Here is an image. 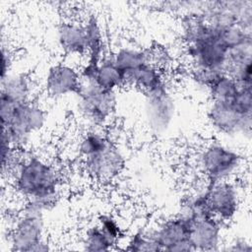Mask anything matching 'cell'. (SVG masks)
Returning <instances> with one entry per match:
<instances>
[{
    "mask_svg": "<svg viewBox=\"0 0 252 252\" xmlns=\"http://www.w3.org/2000/svg\"><path fill=\"white\" fill-rule=\"evenodd\" d=\"M9 176L14 190L25 202H32L45 212L53 208L60 198L61 173L45 158L25 151Z\"/></svg>",
    "mask_w": 252,
    "mask_h": 252,
    "instance_id": "6da1fadb",
    "label": "cell"
},
{
    "mask_svg": "<svg viewBox=\"0 0 252 252\" xmlns=\"http://www.w3.org/2000/svg\"><path fill=\"white\" fill-rule=\"evenodd\" d=\"M0 117L2 135L17 150H26L47 120L45 110L34 99L17 103L0 97Z\"/></svg>",
    "mask_w": 252,
    "mask_h": 252,
    "instance_id": "7a4b0ae2",
    "label": "cell"
},
{
    "mask_svg": "<svg viewBox=\"0 0 252 252\" xmlns=\"http://www.w3.org/2000/svg\"><path fill=\"white\" fill-rule=\"evenodd\" d=\"M45 211L32 202L24 206L8 227L11 251L43 252L50 249L46 238Z\"/></svg>",
    "mask_w": 252,
    "mask_h": 252,
    "instance_id": "3957f363",
    "label": "cell"
},
{
    "mask_svg": "<svg viewBox=\"0 0 252 252\" xmlns=\"http://www.w3.org/2000/svg\"><path fill=\"white\" fill-rule=\"evenodd\" d=\"M183 47L190 69L224 73L229 46L222 36L221 30L214 28L206 22L198 36L185 43Z\"/></svg>",
    "mask_w": 252,
    "mask_h": 252,
    "instance_id": "277c9868",
    "label": "cell"
},
{
    "mask_svg": "<svg viewBox=\"0 0 252 252\" xmlns=\"http://www.w3.org/2000/svg\"><path fill=\"white\" fill-rule=\"evenodd\" d=\"M244 162L239 151L220 141L205 144L197 155V167L205 182L234 180Z\"/></svg>",
    "mask_w": 252,
    "mask_h": 252,
    "instance_id": "5b68a950",
    "label": "cell"
},
{
    "mask_svg": "<svg viewBox=\"0 0 252 252\" xmlns=\"http://www.w3.org/2000/svg\"><path fill=\"white\" fill-rule=\"evenodd\" d=\"M76 97L77 110L89 128L102 129L115 113L116 92L104 90L92 81L82 80Z\"/></svg>",
    "mask_w": 252,
    "mask_h": 252,
    "instance_id": "8992f818",
    "label": "cell"
},
{
    "mask_svg": "<svg viewBox=\"0 0 252 252\" xmlns=\"http://www.w3.org/2000/svg\"><path fill=\"white\" fill-rule=\"evenodd\" d=\"M85 173L94 181L107 183L123 171L126 158L118 144L109 136L106 142L91 155L81 158Z\"/></svg>",
    "mask_w": 252,
    "mask_h": 252,
    "instance_id": "52a82bcc",
    "label": "cell"
},
{
    "mask_svg": "<svg viewBox=\"0 0 252 252\" xmlns=\"http://www.w3.org/2000/svg\"><path fill=\"white\" fill-rule=\"evenodd\" d=\"M208 212L226 223L234 219L241 205V190L235 180L205 182L200 188Z\"/></svg>",
    "mask_w": 252,
    "mask_h": 252,
    "instance_id": "ba28073f",
    "label": "cell"
},
{
    "mask_svg": "<svg viewBox=\"0 0 252 252\" xmlns=\"http://www.w3.org/2000/svg\"><path fill=\"white\" fill-rule=\"evenodd\" d=\"M206 116L213 130L225 137H251L252 113L244 112L233 101H209Z\"/></svg>",
    "mask_w": 252,
    "mask_h": 252,
    "instance_id": "9c48e42d",
    "label": "cell"
},
{
    "mask_svg": "<svg viewBox=\"0 0 252 252\" xmlns=\"http://www.w3.org/2000/svg\"><path fill=\"white\" fill-rule=\"evenodd\" d=\"M144 116L152 134H165L171 127L176 115V103L167 84L144 94Z\"/></svg>",
    "mask_w": 252,
    "mask_h": 252,
    "instance_id": "30bf717a",
    "label": "cell"
},
{
    "mask_svg": "<svg viewBox=\"0 0 252 252\" xmlns=\"http://www.w3.org/2000/svg\"><path fill=\"white\" fill-rule=\"evenodd\" d=\"M152 230L159 251H194L190 241L189 219L181 213L159 221Z\"/></svg>",
    "mask_w": 252,
    "mask_h": 252,
    "instance_id": "8fae6325",
    "label": "cell"
},
{
    "mask_svg": "<svg viewBox=\"0 0 252 252\" xmlns=\"http://www.w3.org/2000/svg\"><path fill=\"white\" fill-rule=\"evenodd\" d=\"M186 217L189 219L190 241L194 251H218L221 249L223 227L226 223L210 214Z\"/></svg>",
    "mask_w": 252,
    "mask_h": 252,
    "instance_id": "7c38bea8",
    "label": "cell"
},
{
    "mask_svg": "<svg viewBox=\"0 0 252 252\" xmlns=\"http://www.w3.org/2000/svg\"><path fill=\"white\" fill-rule=\"evenodd\" d=\"M82 86L80 69L75 66L57 62L50 65L45 73L43 87L46 94L53 98L76 95Z\"/></svg>",
    "mask_w": 252,
    "mask_h": 252,
    "instance_id": "4fadbf2b",
    "label": "cell"
},
{
    "mask_svg": "<svg viewBox=\"0 0 252 252\" xmlns=\"http://www.w3.org/2000/svg\"><path fill=\"white\" fill-rule=\"evenodd\" d=\"M56 41L60 50L69 56H87L89 40L84 21H63L56 31Z\"/></svg>",
    "mask_w": 252,
    "mask_h": 252,
    "instance_id": "5bb4252c",
    "label": "cell"
},
{
    "mask_svg": "<svg viewBox=\"0 0 252 252\" xmlns=\"http://www.w3.org/2000/svg\"><path fill=\"white\" fill-rule=\"evenodd\" d=\"M82 80L92 81L100 88L116 92L126 86L123 75L115 65L111 55L104 56L95 66L83 65L80 69Z\"/></svg>",
    "mask_w": 252,
    "mask_h": 252,
    "instance_id": "9a60e30c",
    "label": "cell"
},
{
    "mask_svg": "<svg viewBox=\"0 0 252 252\" xmlns=\"http://www.w3.org/2000/svg\"><path fill=\"white\" fill-rule=\"evenodd\" d=\"M115 65L123 75L126 85L131 77L144 65L153 61L152 53L142 47L122 46L111 55Z\"/></svg>",
    "mask_w": 252,
    "mask_h": 252,
    "instance_id": "2e32d148",
    "label": "cell"
},
{
    "mask_svg": "<svg viewBox=\"0 0 252 252\" xmlns=\"http://www.w3.org/2000/svg\"><path fill=\"white\" fill-rule=\"evenodd\" d=\"M33 84L32 78L22 72H9L1 77L0 97L12 102H26L33 99Z\"/></svg>",
    "mask_w": 252,
    "mask_h": 252,
    "instance_id": "e0dca14e",
    "label": "cell"
},
{
    "mask_svg": "<svg viewBox=\"0 0 252 252\" xmlns=\"http://www.w3.org/2000/svg\"><path fill=\"white\" fill-rule=\"evenodd\" d=\"M165 84L167 83L161 68L157 66L153 61L139 69L128 82V85L140 90L144 94L152 93Z\"/></svg>",
    "mask_w": 252,
    "mask_h": 252,
    "instance_id": "ac0fdd59",
    "label": "cell"
},
{
    "mask_svg": "<svg viewBox=\"0 0 252 252\" xmlns=\"http://www.w3.org/2000/svg\"><path fill=\"white\" fill-rule=\"evenodd\" d=\"M119 243L112 239L97 222L88 226L83 237L84 249L91 252L109 251L115 249Z\"/></svg>",
    "mask_w": 252,
    "mask_h": 252,
    "instance_id": "d6986e66",
    "label": "cell"
},
{
    "mask_svg": "<svg viewBox=\"0 0 252 252\" xmlns=\"http://www.w3.org/2000/svg\"><path fill=\"white\" fill-rule=\"evenodd\" d=\"M128 251H159V248L153 236L152 227L143 228L133 233L124 248Z\"/></svg>",
    "mask_w": 252,
    "mask_h": 252,
    "instance_id": "ffe728a7",
    "label": "cell"
},
{
    "mask_svg": "<svg viewBox=\"0 0 252 252\" xmlns=\"http://www.w3.org/2000/svg\"><path fill=\"white\" fill-rule=\"evenodd\" d=\"M96 222L98 225L116 242L122 238V229L118 220L110 214H101L98 216Z\"/></svg>",
    "mask_w": 252,
    "mask_h": 252,
    "instance_id": "44dd1931",
    "label": "cell"
},
{
    "mask_svg": "<svg viewBox=\"0 0 252 252\" xmlns=\"http://www.w3.org/2000/svg\"><path fill=\"white\" fill-rule=\"evenodd\" d=\"M223 250H229V251H239V252H250L252 250V247L249 242H247L243 238L234 239L228 247H223Z\"/></svg>",
    "mask_w": 252,
    "mask_h": 252,
    "instance_id": "7402d4cb",
    "label": "cell"
},
{
    "mask_svg": "<svg viewBox=\"0 0 252 252\" xmlns=\"http://www.w3.org/2000/svg\"><path fill=\"white\" fill-rule=\"evenodd\" d=\"M11 65H12L11 54L3 46L2 47V74H1V77H4L9 72H11Z\"/></svg>",
    "mask_w": 252,
    "mask_h": 252,
    "instance_id": "603a6c76",
    "label": "cell"
}]
</instances>
